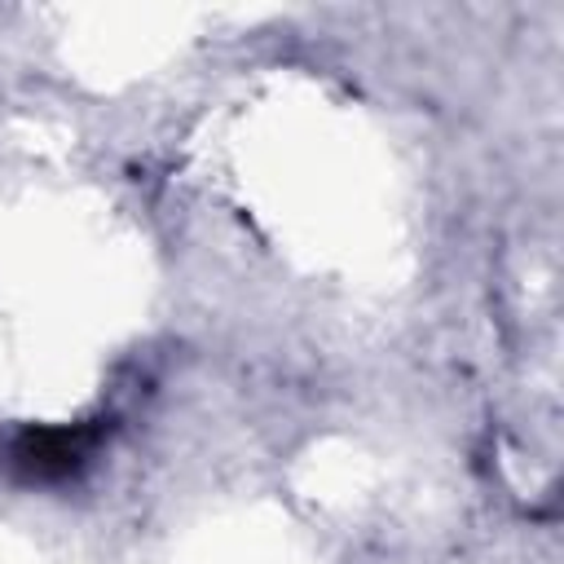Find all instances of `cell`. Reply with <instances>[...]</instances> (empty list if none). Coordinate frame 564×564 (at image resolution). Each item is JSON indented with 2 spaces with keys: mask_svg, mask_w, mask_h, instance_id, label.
<instances>
[{
  "mask_svg": "<svg viewBox=\"0 0 564 564\" xmlns=\"http://www.w3.org/2000/svg\"><path fill=\"white\" fill-rule=\"evenodd\" d=\"M93 427H53V432H26L13 449V463L31 476V480H62L70 471H79V463L93 449Z\"/></svg>",
  "mask_w": 564,
  "mask_h": 564,
  "instance_id": "6da1fadb",
  "label": "cell"
}]
</instances>
